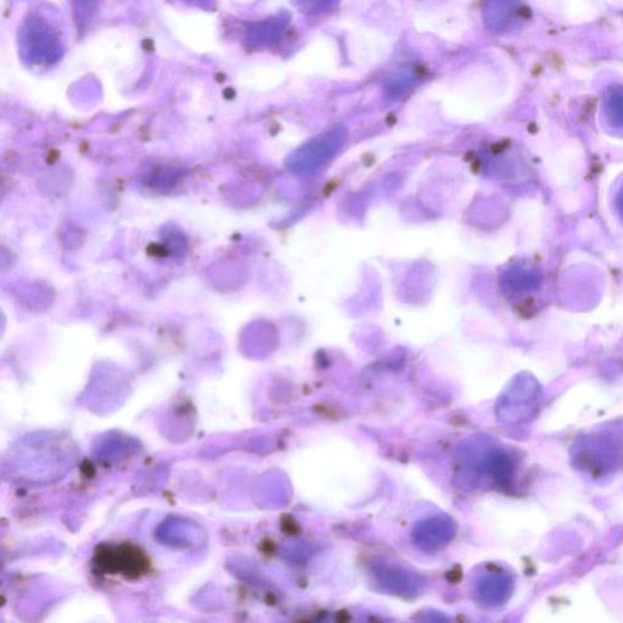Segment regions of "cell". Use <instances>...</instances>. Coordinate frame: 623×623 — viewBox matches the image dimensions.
Here are the masks:
<instances>
[{
  "mask_svg": "<svg viewBox=\"0 0 623 623\" xmlns=\"http://www.w3.org/2000/svg\"><path fill=\"white\" fill-rule=\"evenodd\" d=\"M609 205L615 221L623 230V173L616 178L610 188Z\"/></svg>",
  "mask_w": 623,
  "mask_h": 623,
  "instance_id": "obj_1",
  "label": "cell"
}]
</instances>
